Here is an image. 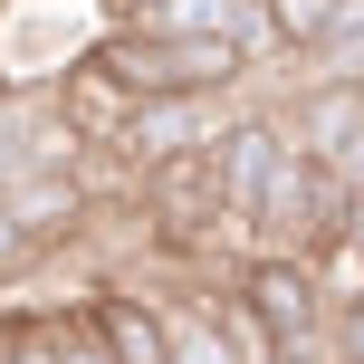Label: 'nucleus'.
Listing matches in <instances>:
<instances>
[{
  "instance_id": "f257e3e1",
  "label": "nucleus",
  "mask_w": 364,
  "mask_h": 364,
  "mask_svg": "<svg viewBox=\"0 0 364 364\" xmlns=\"http://www.w3.org/2000/svg\"><path fill=\"white\" fill-rule=\"evenodd\" d=\"M106 68L134 87V106L164 96H250V38H154V29H106Z\"/></svg>"
},
{
  "instance_id": "f03ea898",
  "label": "nucleus",
  "mask_w": 364,
  "mask_h": 364,
  "mask_svg": "<svg viewBox=\"0 0 364 364\" xmlns=\"http://www.w3.org/2000/svg\"><path fill=\"white\" fill-rule=\"evenodd\" d=\"M230 288L250 297V316L278 336V355L288 364H316L336 336V288L316 278V259H278V250H240Z\"/></svg>"
},
{
  "instance_id": "7ed1b4c3",
  "label": "nucleus",
  "mask_w": 364,
  "mask_h": 364,
  "mask_svg": "<svg viewBox=\"0 0 364 364\" xmlns=\"http://www.w3.org/2000/svg\"><path fill=\"white\" fill-rule=\"evenodd\" d=\"M0 201H10V220L29 230V250L58 259V250H77L87 220H96V173L87 164H38V173H10V182H0Z\"/></svg>"
},
{
  "instance_id": "20e7f679",
  "label": "nucleus",
  "mask_w": 364,
  "mask_h": 364,
  "mask_svg": "<svg viewBox=\"0 0 364 364\" xmlns=\"http://www.w3.org/2000/svg\"><path fill=\"white\" fill-rule=\"evenodd\" d=\"M96 364H173V297H134V288H87L77 297Z\"/></svg>"
},
{
  "instance_id": "39448f33",
  "label": "nucleus",
  "mask_w": 364,
  "mask_h": 364,
  "mask_svg": "<svg viewBox=\"0 0 364 364\" xmlns=\"http://www.w3.org/2000/svg\"><path fill=\"white\" fill-rule=\"evenodd\" d=\"M48 115L77 134V154H115V144H125V125H134V87L106 68V48H87V58L48 87Z\"/></svg>"
},
{
  "instance_id": "423d86ee",
  "label": "nucleus",
  "mask_w": 364,
  "mask_h": 364,
  "mask_svg": "<svg viewBox=\"0 0 364 364\" xmlns=\"http://www.w3.org/2000/svg\"><path fill=\"white\" fill-rule=\"evenodd\" d=\"M115 29H154V38H259V0H154V10H125Z\"/></svg>"
},
{
  "instance_id": "0eeeda50",
  "label": "nucleus",
  "mask_w": 364,
  "mask_h": 364,
  "mask_svg": "<svg viewBox=\"0 0 364 364\" xmlns=\"http://www.w3.org/2000/svg\"><path fill=\"white\" fill-rule=\"evenodd\" d=\"M336 10H346V0H259V38H250V58H297V77H307V58L326 48Z\"/></svg>"
},
{
  "instance_id": "6e6552de",
  "label": "nucleus",
  "mask_w": 364,
  "mask_h": 364,
  "mask_svg": "<svg viewBox=\"0 0 364 364\" xmlns=\"http://www.w3.org/2000/svg\"><path fill=\"white\" fill-rule=\"evenodd\" d=\"M326 355H336V364H364V297H346V307H336V336H326Z\"/></svg>"
},
{
  "instance_id": "1a4fd4ad",
  "label": "nucleus",
  "mask_w": 364,
  "mask_h": 364,
  "mask_svg": "<svg viewBox=\"0 0 364 364\" xmlns=\"http://www.w3.org/2000/svg\"><path fill=\"white\" fill-rule=\"evenodd\" d=\"M106 10H115V19H125V10H154V0H106Z\"/></svg>"
}]
</instances>
